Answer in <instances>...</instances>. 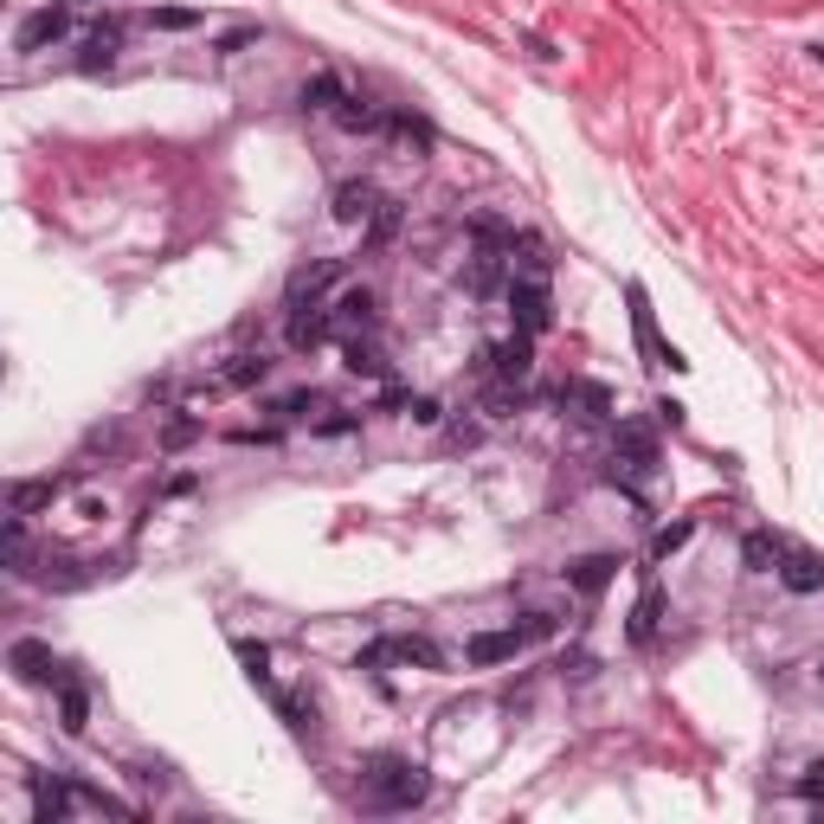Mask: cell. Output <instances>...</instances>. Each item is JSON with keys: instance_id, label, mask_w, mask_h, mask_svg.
I'll return each mask as SVG.
<instances>
[{"instance_id": "7a4b0ae2", "label": "cell", "mask_w": 824, "mask_h": 824, "mask_svg": "<svg viewBox=\"0 0 824 824\" xmlns=\"http://www.w3.org/2000/svg\"><path fill=\"white\" fill-rule=\"evenodd\" d=\"M361 792H368V812H412L432 780H425V767L406 760V753H374L368 760V773H361Z\"/></svg>"}, {"instance_id": "4316f807", "label": "cell", "mask_w": 824, "mask_h": 824, "mask_svg": "<svg viewBox=\"0 0 824 824\" xmlns=\"http://www.w3.org/2000/svg\"><path fill=\"white\" fill-rule=\"evenodd\" d=\"M818 683H824V657H818Z\"/></svg>"}, {"instance_id": "ffe728a7", "label": "cell", "mask_w": 824, "mask_h": 824, "mask_svg": "<svg viewBox=\"0 0 824 824\" xmlns=\"http://www.w3.org/2000/svg\"><path fill=\"white\" fill-rule=\"evenodd\" d=\"M59 728H65V735H84V728H91V689H84V683H59Z\"/></svg>"}, {"instance_id": "4fadbf2b", "label": "cell", "mask_w": 824, "mask_h": 824, "mask_svg": "<svg viewBox=\"0 0 824 824\" xmlns=\"http://www.w3.org/2000/svg\"><path fill=\"white\" fill-rule=\"evenodd\" d=\"M323 341H336V329H329V303H290V348L309 355V348H323Z\"/></svg>"}, {"instance_id": "5b68a950", "label": "cell", "mask_w": 824, "mask_h": 824, "mask_svg": "<svg viewBox=\"0 0 824 824\" xmlns=\"http://www.w3.org/2000/svg\"><path fill=\"white\" fill-rule=\"evenodd\" d=\"M329 329H336V341L380 336V297L368 284H341L336 297H329Z\"/></svg>"}, {"instance_id": "7402d4cb", "label": "cell", "mask_w": 824, "mask_h": 824, "mask_svg": "<svg viewBox=\"0 0 824 824\" xmlns=\"http://www.w3.org/2000/svg\"><path fill=\"white\" fill-rule=\"evenodd\" d=\"M689 535H696V516H676V522H664L657 535H651V561H670Z\"/></svg>"}, {"instance_id": "44dd1931", "label": "cell", "mask_w": 824, "mask_h": 824, "mask_svg": "<svg viewBox=\"0 0 824 824\" xmlns=\"http://www.w3.org/2000/svg\"><path fill=\"white\" fill-rule=\"evenodd\" d=\"M632 323H637V341L657 355V368H664V361H670V368H689L676 348H664V341H657V323H651V303H644V290H632Z\"/></svg>"}, {"instance_id": "d6986e66", "label": "cell", "mask_w": 824, "mask_h": 824, "mask_svg": "<svg viewBox=\"0 0 824 824\" xmlns=\"http://www.w3.org/2000/svg\"><path fill=\"white\" fill-rule=\"evenodd\" d=\"M780 554H786V541H780L773 528H753L748 541H741V561H748V573H780Z\"/></svg>"}, {"instance_id": "3957f363", "label": "cell", "mask_w": 824, "mask_h": 824, "mask_svg": "<svg viewBox=\"0 0 824 824\" xmlns=\"http://www.w3.org/2000/svg\"><path fill=\"white\" fill-rule=\"evenodd\" d=\"M605 477L625 489L632 503H644V484L657 477V432L637 425V419H625V425L612 432V451H605Z\"/></svg>"}, {"instance_id": "603a6c76", "label": "cell", "mask_w": 824, "mask_h": 824, "mask_svg": "<svg viewBox=\"0 0 824 824\" xmlns=\"http://www.w3.org/2000/svg\"><path fill=\"white\" fill-rule=\"evenodd\" d=\"M142 27H161V33H188V27H200V13H193V7H149V13H142Z\"/></svg>"}, {"instance_id": "9a60e30c", "label": "cell", "mask_w": 824, "mask_h": 824, "mask_svg": "<svg viewBox=\"0 0 824 824\" xmlns=\"http://www.w3.org/2000/svg\"><path fill=\"white\" fill-rule=\"evenodd\" d=\"M77 477H84V471H72V477H33V484H13V489H7V509H13V516H33L39 503H59Z\"/></svg>"}, {"instance_id": "30bf717a", "label": "cell", "mask_w": 824, "mask_h": 824, "mask_svg": "<svg viewBox=\"0 0 824 824\" xmlns=\"http://www.w3.org/2000/svg\"><path fill=\"white\" fill-rule=\"evenodd\" d=\"M341 277H348V264L341 258H316V264H297V277H290V290H284V309L290 303H329Z\"/></svg>"}, {"instance_id": "e0dca14e", "label": "cell", "mask_w": 824, "mask_h": 824, "mask_svg": "<svg viewBox=\"0 0 824 824\" xmlns=\"http://www.w3.org/2000/svg\"><path fill=\"white\" fill-rule=\"evenodd\" d=\"M780 580H786V593H824V561L805 554V548H786L780 554Z\"/></svg>"}, {"instance_id": "9c48e42d", "label": "cell", "mask_w": 824, "mask_h": 824, "mask_svg": "<svg viewBox=\"0 0 824 824\" xmlns=\"http://www.w3.org/2000/svg\"><path fill=\"white\" fill-rule=\"evenodd\" d=\"M484 361H489V374H496V387H516V393H522L528 380H535V336L516 329L503 348H489Z\"/></svg>"}, {"instance_id": "8992f818", "label": "cell", "mask_w": 824, "mask_h": 824, "mask_svg": "<svg viewBox=\"0 0 824 824\" xmlns=\"http://www.w3.org/2000/svg\"><path fill=\"white\" fill-rule=\"evenodd\" d=\"M380 664H406V670H445V651L425 632H393L361 651V670H380Z\"/></svg>"}, {"instance_id": "5bb4252c", "label": "cell", "mask_w": 824, "mask_h": 824, "mask_svg": "<svg viewBox=\"0 0 824 824\" xmlns=\"http://www.w3.org/2000/svg\"><path fill=\"white\" fill-rule=\"evenodd\" d=\"M348 97H355V91H348V84H341L336 72H316L309 84H303V97H297V104H303V116H329V123H336Z\"/></svg>"}, {"instance_id": "7c38bea8", "label": "cell", "mask_w": 824, "mask_h": 824, "mask_svg": "<svg viewBox=\"0 0 824 824\" xmlns=\"http://www.w3.org/2000/svg\"><path fill=\"white\" fill-rule=\"evenodd\" d=\"M72 33V7H39V13H27L20 20V52H39V45H59V39Z\"/></svg>"}, {"instance_id": "ac0fdd59", "label": "cell", "mask_w": 824, "mask_h": 824, "mask_svg": "<svg viewBox=\"0 0 824 824\" xmlns=\"http://www.w3.org/2000/svg\"><path fill=\"white\" fill-rule=\"evenodd\" d=\"M116 52H123V20H104L97 33H91L84 45H77V65H84V72H104V65H110Z\"/></svg>"}, {"instance_id": "ba28073f", "label": "cell", "mask_w": 824, "mask_h": 824, "mask_svg": "<svg viewBox=\"0 0 824 824\" xmlns=\"http://www.w3.org/2000/svg\"><path fill=\"white\" fill-rule=\"evenodd\" d=\"M264 380H271L264 348H245V355H225L220 368H213V374L193 387V393H207V400H213V393H245V387H264Z\"/></svg>"}, {"instance_id": "484cf974", "label": "cell", "mask_w": 824, "mask_h": 824, "mask_svg": "<svg viewBox=\"0 0 824 824\" xmlns=\"http://www.w3.org/2000/svg\"><path fill=\"white\" fill-rule=\"evenodd\" d=\"M799 792H805V799H824V760H812V767H805V780H799Z\"/></svg>"}, {"instance_id": "277c9868", "label": "cell", "mask_w": 824, "mask_h": 824, "mask_svg": "<svg viewBox=\"0 0 824 824\" xmlns=\"http://www.w3.org/2000/svg\"><path fill=\"white\" fill-rule=\"evenodd\" d=\"M561 632V612H548V605H535V612H522L516 625H503V632H477L471 644H464V664H477V670H489V664H509V657H522L528 644H541V637Z\"/></svg>"}, {"instance_id": "cb8c5ba5", "label": "cell", "mask_w": 824, "mask_h": 824, "mask_svg": "<svg viewBox=\"0 0 824 824\" xmlns=\"http://www.w3.org/2000/svg\"><path fill=\"white\" fill-rule=\"evenodd\" d=\"M657 605H664V600H657V587H651V593L637 600V619H632V637H637V644H644V637L657 632Z\"/></svg>"}, {"instance_id": "8fae6325", "label": "cell", "mask_w": 824, "mask_h": 824, "mask_svg": "<svg viewBox=\"0 0 824 824\" xmlns=\"http://www.w3.org/2000/svg\"><path fill=\"white\" fill-rule=\"evenodd\" d=\"M380 207H387V200H380V188H374V181H341V188H336V200H329L336 225H361V232H368V225L380 220Z\"/></svg>"}, {"instance_id": "6da1fadb", "label": "cell", "mask_w": 824, "mask_h": 824, "mask_svg": "<svg viewBox=\"0 0 824 824\" xmlns=\"http://www.w3.org/2000/svg\"><path fill=\"white\" fill-rule=\"evenodd\" d=\"M33 818L39 824H77V818H136L129 799L84 780H33Z\"/></svg>"}, {"instance_id": "d4e9b609", "label": "cell", "mask_w": 824, "mask_h": 824, "mask_svg": "<svg viewBox=\"0 0 824 824\" xmlns=\"http://www.w3.org/2000/svg\"><path fill=\"white\" fill-rule=\"evenodd\" d=\"M193 432H200V419H168V432H161V445L168 451H181L193 439Z\"/></svg>"}, {"instance_id": "52a82bcc", "label": "cell", "mask_w": 824, "mask_h": 824, "mask_svg": "<svg viewBox=\"0 0 824 824\" xmlns=\"http://www.w3.org/2000/svg\"><path fill=\"white\" fill-rule=\"evenodd\" d=\"M7 670L20 676V683H33V689H59V683H72V664H59L52 644H39V637H13Z\"/></svg>"}, {"instance_id": "2e32d148", "label": "cell", "mask_w": 824, "mask_h": 824, "mask_svg": "<svg viewBox=\"0 0 824 824\" xmlns=\"http://www.w3.org/2000/svg\"><path fill=\"white\" fill-rule=\"evenodd\" d=\"M612 573H619V561L612 554H587V561H567L561 580L573 587V593H587V600H600L605 587H612Z\"/></svg>"}]
</instances>
